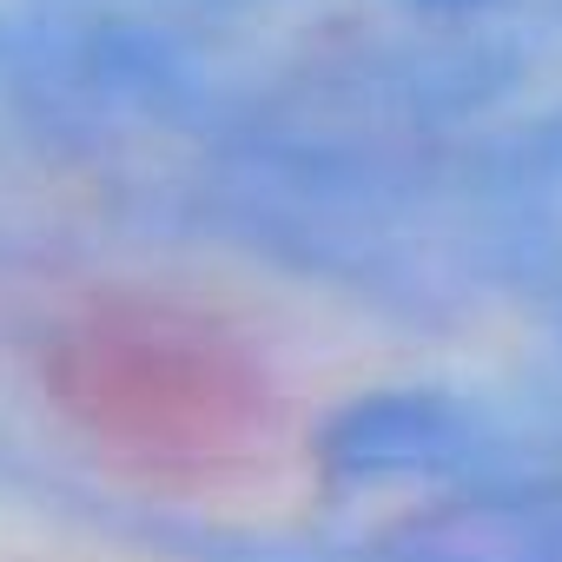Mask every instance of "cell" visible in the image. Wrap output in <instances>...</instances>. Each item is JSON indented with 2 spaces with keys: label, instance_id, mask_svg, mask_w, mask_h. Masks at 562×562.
Listing matches in <instances>:
<instances>
[{
  "label": "cell",
  "instance_id": "1",
  "mask_svg": "<svg viewBox=\"0 0 562 562\" xmlns=\"http://www.w3.org/2000/svg\"><path fill=\"white\" fill-rule=\"evenodd\" d=\"M41 391L93 457L186 503L245 496L292 450V404L251 338L166 292L67 305L41 338Z\"/></svg>",
  "mask_w": 562,
  "mask_h": 562
}]
</instances>
